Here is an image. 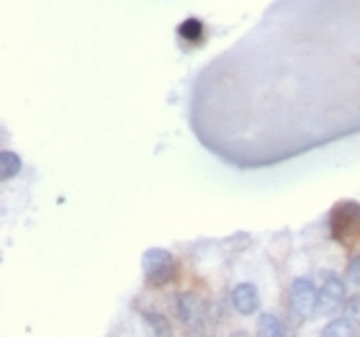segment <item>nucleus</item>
<instances>
[{"mask_svg": "<svg viewBox=\"0 0 360 337\" xmlns=\"http://www.w3.org/2000/svg\"><path fill=\"white\" fill-rule=\"evenodd\" d=\"M332 235L345 242L350 237H360V206L358 204H340L332 211Z\"/></svg>", "mask_w": 360, "mask_h": 337, "instance_id": "nucleus-1", "label": "nucleus"}, {"mask_svg": "<svg viewBox=\"0 0 360 337\" xmlns=\"http://www.w3.org/2000/svg\"><path fill=\"white\" fill-rule=\"evenodd\" d=\"M319 304L317 298V288H314L312 278H296L291 286V312L299 319L314 314V309Z\"/></svg>", "mask_w": 360, "mask_h": 337, "instance_id": "nucleus-2", "label": "nucleus"}, {"mask_svg": "<svg viewBox=\"0 0 360 337\" xmlns=\"http://www.w3.org/2000/svg\"><path fill=\"white\" fill-rule=\"evenodd\" d=\"M142 268L152 283H167L173 278V255L167 250H147L142 255Z\"/></svg>", "mask_w": 360, "mask_h": 337, "instance_id": "nucleus-3", "label": "nucleus"}, {"mask_svg": "<svg viewBox=\"0 0 360 337\" xmlns=\"http://www.w3.org/2000/svg\"><path fill=\"white\" fill-rule=\"evenodd\" d=\"M324 278V283H321V294H319V309L321 314H335L337 309L345 304V281L340 276H335V273H321Z\"/></svg>", "mask_w": 360, "mask_h": 337, "instance_id": "nucleus-4", "label": "nucleus"}, {"mask_svg": "<svg viewBox=\"0 0 360 337\" xmlns=\"http://www.w3.org/2000/svg\"><path fill=\"white\" fill-rule=\"evenodd\" d=\"M257 288L253 283H240V286L232 291V307L240 312V314H253L257 312Z\"/></svg>", "mask_w": 360, "mask_h": 337, "instance_id": "nucleus-5", "label": "nucleus"}, {"mask_svg": "<svg viewBox=\"0 0 360 337\" xmlns=\"http://www.w3.org/2000/svg\"><path fill=\"white\" fill-rule=\"evenodd\" d=\"M21 170V157L16 155V152H10V149H6L3 152V157H0V175H3V180H10L16 178Z\"/></svg>", "mask_w": 360, "mask_h": 337, "instance_id": "nucleus-6", "label": "nucleus"}, {"mask_svg": "<svg viewBox=\"0 0 360 337\" xmlns=\"http://www.w3.org/2000/svg\"><path fill=\"white\" fill-rule=\"evenodd\" d=\"M257 332L265 337H278L283 335L286 329H283V322L275 317V314H263V317H260V325H257Z\"/></svg>", "mask_w": 360, "mask_h": 337, "instance_id": "nucleus-7", "label": "nucleus"}, {"mask_svg": "<svg viewBox=\"0 0 360 337\" xmlns=\"http://www.w3.org/2000/svg\"><path fill=\"white\" fill-rule=\"evenodd\" d=\"M178 34H180L185 41H198L201 36H204V26H201V21L198 19H188L180 23Z\"/></svg>", "mask_w": 360, "mask_h": 337, "instance_id": "nucleus-8", "label": "nucleus"}, {"mask_svg": "<svg viewBox=\"0 0 360 337\" xmlns=\"http://www.w3.org/2000/svg\"><path fill=\"white\" fill-rule=\"evenodd\" d=\"M195 307H198L195 296H191V294H183V296H178V317L183 319V322H191V319H193Z\"/></svg>", "mask_w": 360, "mask_h": 337, "instance_id": "nucleus-9", "label": "nucleus"}, {"mask_svg": "<svg viewBox=\"0 0 360 337\" xmlns=\"http://www.w3.org/2000/svg\"><path fill=\"white\" fill-rule=\"evenodd\" d=\"M345 319L350 322L352 327H358L360 325V294H355V296L345 304Z\"/></svg>", "mask_w": 360, "mask_h": 337, "instance_id": "nucleus-10", "label": "nucleus"}, {"mask_svg": "<svg viewBox=\"0 0 360 337\" xmlns=\"http://www.w3.org/2000/svg\"><path fill=\"white\" fill-rule=\"evenodd\" d=\"M145 319L155 332H160V335H170V325H167V319L162 317V314H145Z\"/></svg>", "mask_w": 360, "mask_h": 337, "instance_id": "nucleus-11", "label": "nucleus"}, {"mask_svg": "<svg viewBox=\"0 0 360 337\" xmlns=\"http://www.w3.org/2000/svg\"><path fill=\"white\" fill-rule=\"evenodd\" d=\"M324 335H350V322L348 319H340V322H332L330 327H324Z\"/></svg>", "mask_w": 360, "mask_h": 337, "instance_id": "nucleus-12", "label": "nucleus"}, {"mask_svg": "<svg viewBox=\"0 0 360 337\" xmlns=\"http://www.w3.org/2000/svg\"><path fill=\"white\" fill-rule=\"evenodd\" d=\"M348 278H350L352 283H358L360 286V255L350 263V268H348Z\"/></svg>", "mask_w": 360, "mask_h": 337, "instance_id": "nucleus-13", "label": "nucleus"}]
</instances>
